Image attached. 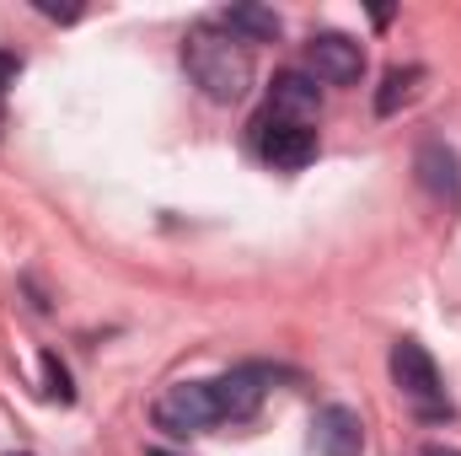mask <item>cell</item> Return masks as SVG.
Returning a JSON list of instances; mask_svg holds the SVG:
<instances>
[{"label":"cell","mask_w":461,"mask_h":456,"mask_svg":"<svg viewBox=\"0 0 461 456\" xmlns=\"http://www.w3.org/2000/svg\"><path fill=\"white\" fill-rule=\"evenodd\" d=\"M252 145H258V156H263L274 172H301V167H312V156H317V129H312V123H295V118L263 114L258 129H252Z\"/></svg>","instance_id":"4"},{"label":"cell","mask_w":461,"mask_h":456,"mask_svg":"<svg viewBox=\"0 0 461 456\" xmlns=\"http://www.w3.org/2000/svg\"><path fill=\"white\" fill-rule=\"evenodd\" d=\"M221 27L230 38H252V43H274L279 38V16L268 5H230V11H221Z\"/></svg>","instance_id":"10"},{"label":"cell","mask_w":461,"mask_h":456,"mask_svg":"<svg viewBox=\"0 0 461 456\" xmlns=\"http://www.w3.org/2000/svg\"><path fill=\"white\" fill-rule=\"evenodd\" d=\"M419 81H424V70H419V65H397V70H386V81H381V92H375V114L392 118V114H397V103H402Z\"/></svg>","instance_id":"11"},{"label":"cell","mask_w":461,"mask_h":456,"mask_svg":"<svg viewBox=\"0 0 461 456\" xmlns=\"http://www.w3.org/2000/svg\"><path fill=\"white\" fill-rule=\"evenodd\" d=\"M43 392L54 403H76V387H70V370L59 365V354H43Z\"/></svg>","instance_id":"12"},{"label":"cell","mask_w":461,"mask_h":456,"mask_svg":"<svg viewBox=\"0 0 461 456\" xmlns=\"http://www.w3.org/2000/svg\"><path fill=\"white\" fill-rule=\"evenodd\" d=\"M16 76H22V59H16L11 49H0V92H11V87H16Z\"/></svg>","instance_id":"13"},{"label":"cell","mask_w":461,"mask_h":456,"mask_svg":"<svg viewBox=\"0 0 461 456\" xmlns=\"http://www.w3.org/2000/svg\"><path fill=\"white\" fill-rule=\"evenodd\" d=\"M150 419H156V430H167L172 441H188V435L221 424L215 397H210V381H177V387H167V392L156 397Z\"/></svg>","instance_id":"3"},{"label":"cell","mask_w":461,"mask_h":456,"mask_svg":"<svg viewBox=\"0 0 461 456\" xmlns=\"http://www.w3.org/2000/svg\"><path fill=\"white\" fill-rule=\"evenodd\" d=\"M183 65L210 103H241L252 92V54L226 27H199L183 43Z\"/></svg>","instance_id":"1"},{"label":"cell","mask_w":461,"mask_h":456,"mask_svg":"<svg viewBox=\"0 0 461 456\" xmlns=\"http://www.w3.org/2000/svg\"><path fill=\"white\" fill-rule=\"evenodd\" d=\"M419 456H461V451H456V446H440V441H429Z\"/></svg>","instance_id":"14"},{"label":"cell","mask_w":461,"mask_h":456,"mask_svg":"<svg viewBox=\"0 0 461 456\" xmlns=\"http://www.w3.org/2000/svg\"><path fill=\"white\" fill-rule=\"evenodd\" d=\"M312 435H317V456H365V424L348 403H328Z\"/></svg>","instance_id":"7"},{"label":"cell","mask_w":461,"mask_h":456,"mask_svg":"<svg viewBox=\"0 0 461 456\" xmlns=\"http://www.w3.org/2000/svg\"><path fill=\"white\" fill-rule=\"evenodd\" d=\"M392 381L402 387V397H413V408L424 419H451V403H446V387H440V370L429 360V349L413 339L392 343Z\"/></svg>","instance_id":"2"},{"label":"cell","mask_w":461,"mask_h":456,"mask_svg":"<svg viewBox=\"0 0 461 456\" xmlns=\"http://www.w3.org/2000/svg\"><path fill=\"white\" fill-rule=\"evenodd\" d=\"M11 456H27V451H11Z\"/></svg>","instance_id":"16"},{"label":"cell","mask_w":461,"mask_h":456,"mask_svg":"<svg viewBox=\"0 0 461 456\" xmlns=\"http://www.w3.org/2000/svg\"><path fill=\"white\" fill-rule=\"evenodd\" d=\"M306 65H312V81L359 87V76H365V49H359L348 32H317V38L306 43Z\"/></svg>","instance_id":"5"},{"label":"cell","mask_w":461,"mask_h":456,"mask_svg":"<svg viewBox=\"0 0 461 456\" xmlns=\"http://www.w3.org/2000/svg\"><path fill=\"white\" fill-rule=\"evenodd\" d=\"M413 172H419V183H424V194H435V199H461V161L451 145H440V140H429V145H419V156H413Z\"/></svg>","instance_id":"9"},{"label":"cell","mask_w":461,"mask_h":456,"mask_svg":"<svg viewBox=\"0 0 461 456\" xmlns=\"http://www.w3.org/2000/svg\"><path fill=\"white\" fill-rule=\"evenodd\" d=\"M210 397H215V414H221V419L241 424V419H252V414L263 408V397H268V370H263V365H230L226 376L210 381Z\"/></svg>","instance_id":"6"},{"label":"cell","mask_w":461,"mask_h":456,"mask_svg":"<svg viewBox=\"0 0 461 456\" xmlns=\"http://www.w3.org/2000/svg\"><path fill=\"white\" fill-rule=\"evenodd\" d=\"M268 114L279 118H295V123H312L317 108H322V92H317V81L306 76V70H279L274 76V87H268Z\"/></svg>","instance_id":"8"},{"label":"cell","mask_w":461,"mask_h":456,"mask_svg":"<svg viewBox=\"0 0 461 456\" xmlns=\"http://www.w3.org/2000/svg\"><path fill=\"white\" fill-rule=\"evenodd\" d=\"M145 456H177V451H167V446H150V451H145Z\"/></svg>","instance_id":"15"}]
</instances>
